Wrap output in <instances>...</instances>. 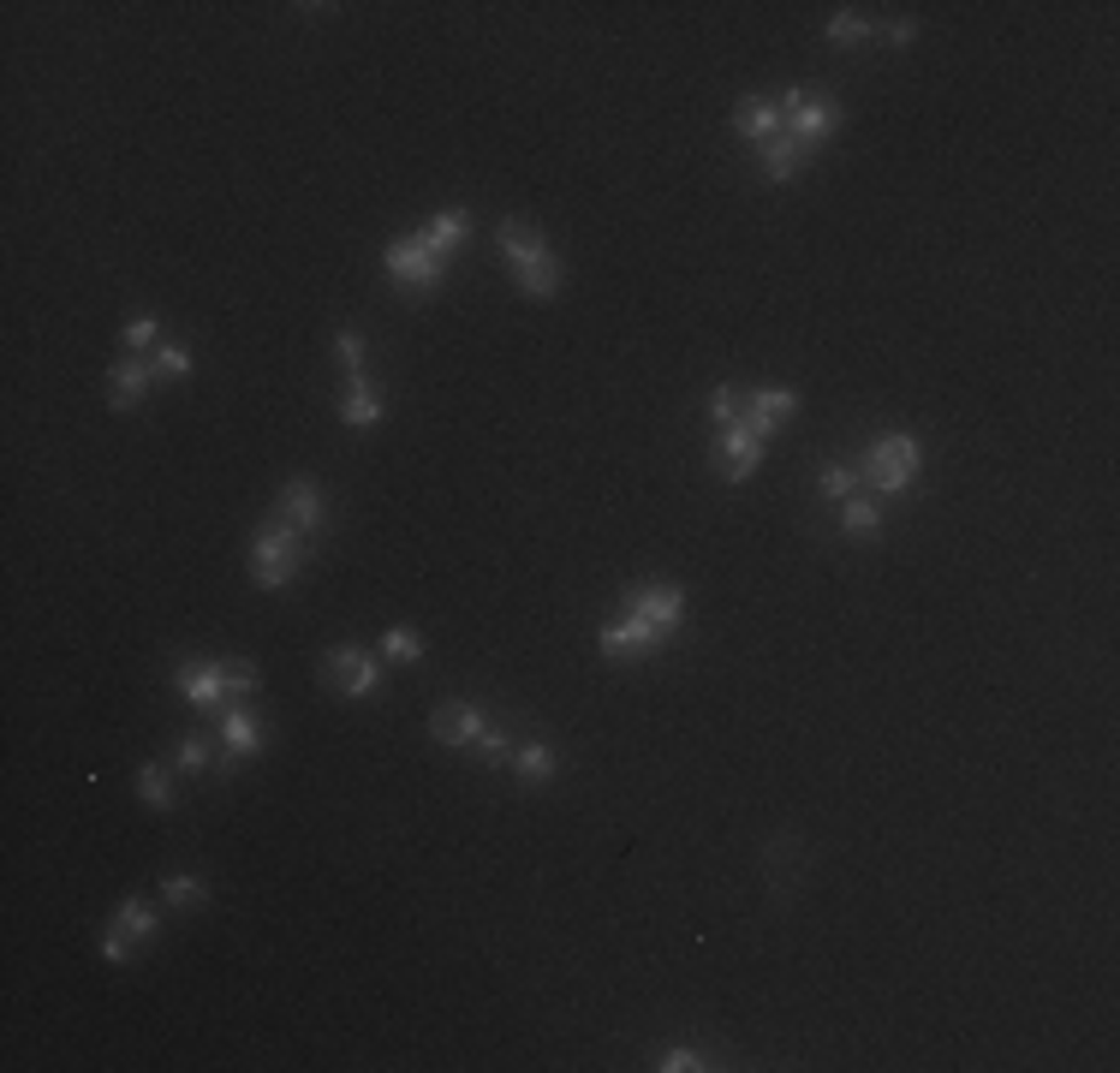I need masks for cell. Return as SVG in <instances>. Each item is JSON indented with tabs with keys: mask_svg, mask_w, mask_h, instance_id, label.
I'll return each mask as SVG.
<instances>
[{
	"mask_svg": "<svg viewBox=\"0 0 1120 1073\" xmlns=\"http://www.w3.org/2000/svg\"><path fill=\"white\" fill-rule=\"evenodd\" d=\"M912 477H918V442L906 430L877 435L870 454H865V466H858V483H870V489H882V495H906V489H912Z\"/></svg>",
	"mask_w": 1120,
	"mask_h": 1073,
	"instance_id": "cell-1",
	"label": "cell"
},
{
	"mask_svg": "<svg viewBox=\"0 0 1120 1073\" xmlns=\"http://www.w3.org/2000/svg\"><path fill=\"white\" fill-rule=\"evenodd\" d=\"M299 561H304V537L287 525V519H268V525L256 531V544H251L256 585H263V591H287L292 573H299Z\"/></svg>",
	"mask_w": 1120,
	"mask_h": 1073,
	"instance_id": "cell-2",
	"label": "cell"
},
{
	"mask_svg": "<svg viewBox=\"0 0 1120 1073\" xmlns=\"http://www.w3.org/2000/svg\"><path fill=\"white\" fill-rule=\"evenodd\" d=\"M841 126V102L829 96V90H787L781 96V132L793 138V144H805V149H817L822 138Z\"/></svg>",
	"mask_w": 1120,
	"mask_h": 1073,
	"instance_id": "cell-3",
	"label": "cell"
},
{
	"mask_svg": "<svg viewBox=\"0 0 1120 1073\" xmlns=\"http://www.w3.org/2000/svg\"><path fill=\"white\" fill-rule=\"evenodd\" d=\"M382 263H387V275H394L399 287H411V292H435V287H442L447 257H435L423 233H406V239H394V245L382 251Z\"/></svg>",
	"mask_w": 1120,
	"mask_h": 1073,
	"instance_id": "cell-4",
	"label": "cell"
},
{
	"mask_svg": "<svg viewBox=\"0 0 1120 1073\" xmlns=\"http://www.w3.org/2000/svg\"><path fill=\"white\" fill-rule=\"evenodd\" d=\"M763 447H769V442H763V435L739 418V423H727V430H722V442H715L710 454H715V471H722L727 483H746L751 471L763 466Z\"/></svg>",
	"mask_w": 1120,
	"mask_h": 1073,
	"instance_id": "cell-5",
	"label": "cell"
},
{
	"mask_svg": "<svg viewBox=\"0 0 1120 1073\" xmlns=\"http://www.w3.org/2000/svg\"><path fill=\"white\" fill-rule=\"evenodd\" d=\"M328 680H334L346 698H375L382 692V668H375L370 651H358V644H340V651H328Z\"/></svg>",
	"mask_w": 1120,
	"mask_h": 1073,
	"instance_id": "cell-6",
	"label": "cell"
},
{
	"mask_svg": "<svg viewBox=\"0 0 1120 1073\" xmlns=\"http://www.w3.org/2000/svg\"><path fill=\"white\" fill-rule=\"evenodd\" d=\"M627 615H638L644 627H656L668 639V632L680 627V615H686V591H680V585H668V579L638 585V591L627 597Z\"/></svg>",
	"mask_w": 1120,
	"mask_h": 1073,
	"instance_id": "cell-7",
	"label": "cell"
},
{
	"mask_svg": "<svg viewBox=\"0 0 1120 1073\" xmlns=\"http://www.w3.org/2000/svg\"><path fill=\"white\" fill-rule=\"evenodd\" d=\"M596 644H603V656H615V663H638V656L662 651L668 639L656 627H644L638 615H620V620H608V627H603V639H596Z\"/></svg>",
	"mask_w": 1120,
	"mask_h": 1073,
	"instance_id": "cell-8",
	"label": "cell"
},
{
	"mask_svg": "<svg viewBox=\"0 0 1120 1073\" xmlns=\"http://www.w3.org/2000/svg\"><path fill=\"white\" fill-rule=\"evenodd\" d=\"M280 519H287L299 537H316V531L328 525V507H322V489H316L311 477H287V489H280Z\"/></svg>",
	"mask_w": 1120,
	"mask_h": 1073,
	"instance_id": "cell-9",
	"label": "cell"
},
{
	"mask_svg": "<svg viewBox=\"0 0 1120 1073\" xmlns=\"http://www.w3.org/2000/svg\"><path fill=\"white\" fill-rule=\"evenodd\" d=\"M793 411H799V394H793V388H751V394H746V411H739V418H746L751 430L769 442V435L781 430Z\"/></svg>",
	"mask_w": 1120,
	"mask_h": 1073,
	"instance_id": "cell-10",
	"label": "cell"
},
{
	"mask_svg": "<svg viewBox=\"0 0 1120 1073\" xmlns=\"http://www.w3.org/2000/svg\"><path fill=\"white\" fill-rule=\"evenodd\" d=\"M180 692L203 710H227V663H180Z\"/></svg>",
	"mask_w": 1120,
	"mask_h": 1073,
	"instance_id": "cell-11",
	"label": "cell"
},
{
	"mask_svg": "<svg viewBox=\"0 0 1120 1073\" xmlns=\"http://www.w3.org/2000/svg\"><path fill=\"white\" fill-rule=\"evenodd\" d=\"M483 710L477 704H442V710L430 716V734L442 740V746H477V734H483Z\"/></svg>",
	"mask_w": 1120,
	"mask_h": 1073,
	"instance_id": "cell-12",
	"label": "cell"
},
{
	"mask_svg": "<svg viewBox=\"0 0 1120 1073\" xmlns=\"http://www.w3.org/2000/svg\"><path fill=\"white\" fill-rule=\"evenodd\" d=\"M149 382H156V364H144V358H132V352H126L120 364H114V376H108V388H114V411H132L137 400L149 394Z\"/></svg>",
	"mask_w": 1120,
	"mask_h": 1073,
	"instance_id": "cell-13",
	"label": "cell"
},
{
	"mask_svg": "<svg viewBox=\"0 0 1120 1073\" xmlns=\"http://www.w3.org/2000/svg\"><path fill=\"white\" fill-rule=\"evenodd\" d=\"M221 746H227V758H256L263 751V722L239 704H227L221 710Z\"/></svg>",
	"mask_w": 1120,
	"mask_h": 1073,
	"instance_id": "cell-14",
	"label": "cell"
},
{
	"mask_svg": "<svg viewBox=\"0 0 1120 1073\" xmlns=\"http://www.w3.org/2000/svg\"><path fill=\"white\" fill-rule=\"evenodd\" d=\"M734 126H739V138H757V144H769V138H781V102L746 96L734 108Z\"/></svg>",
	"mask_w": 1120,
	"mask_h": 1073,
	"instance_id": "cell-15",
	"label": "cell"
},
{
	"mask_svg": "<svg viewBox=\"0 0 1120 1073\" xmlns=\"http://www.w3.org/2000/svg\"><path fill=\"white\" fill-rule=\"evenodd\" d=\"M501 257H506V269H530L537 257H549V245H542V233L537 227H525V221H506L501 227Z\"/></svg>",
	"mask_w": 1120,
	"mask_h": 1073,
	"instance_id": "cell-16",
	"label": "cell"
},
{
	"mask_svg": "<svg viewBox=\"0 0 1120 1073\" xmlns=\"http://www.w3.org/2000/svg\"><path fill=\"white\" fill-rule=\"evenodd\" d=\"M340 418H346L352 430H370V423L382 418V388H375L370 376H358V382L346 388V400H340Z\"/></svg>",
	"mask_w": 1120,
	"mask_h": 1073,
	"instance_id": "cell-17",
	"label": "cell"
},
{
	"mask_svg": "<svg viewBox=\"0 0 1120 1073\" xmlns=\"http://www.w3.org/2000/svg\"><path fill=\"white\" fill-rule=\"evenodd\" d=\"M811 161V149L805 144H793V138H769V144H763V173H769V180H793L799 168H805Z\"/></svg>",
	"mask_w": 1120,
	"mask_h": 1073,
	"instance_id": "cell-18",
	"label": "cell"
},
{
	"mask_svg": "<svg viewBox=\"0 0 1120 1073\" xmlns=\"http://www.w3.org/2000/svg\"><path fill=\"white\" fill-rule=\"evenodd\" d=\"M465 233H471V221L459 215V209H447V215H435V221H430V233H423V239H430V251H435V257H453L459 245H465Z\"/></svg>",
	"mask_w": 1120,
	"mask_h": 1073,
	"instance_id": "cell-19",
	"label": "cell"
},
{
	"mask_svg": "<svg viewBox=\"0 0 1120 1073\" xmlns=\"http://www.w3.org/2000/svg\"><path fill=\"white\" fill-rule=\"evenodd\" d=\"M841 531H846V537H877V531H882V507L865 501V495L841 501Z\"/></svg>",
	"mask_w": 1120,
	"mask_h": 1073,
	"instance_id": "cell-20",
	"label": "cell"
},
{
	"mask_svg": "<svg viewBox=\"0 0 1120 1073\" xmlns=\"http://www.w3.org/2000/svg\"><path fill=\"white\" fill-rule=\"evenodd\" d=\"M518 287H525V299H549V292H561V263H554V257H537L530 269H518Z\"/></svg>",
	"mask_w": 1120,
	"mask_h": 1073,
	"instance_id": "cell-21",
	"label": "cell"
},
{
	"mask_svg": "<svg viewBox=\"0 0 1120 1073\" xmlns=\"http://www.w3.org/2000/svg\"><path fill=\"white\" fill-rule=\"evenodd\" d=\"M114 930H126L132 942L156 937V906H149V901H120V913H114Z\"/></svg>",
	"mask_w": 1120,
	"mask_h": 1073,
	"instance_id": "cell-22",
	"label": "cell"
},
{
	"mask_svg": "<svg viewBox=\"0 0 1120 1073\" xmlns=\"http://www.w3.org/2000/svg\"><path fill=\"white\" fill-rule=\"evenodd\" d=\"M554 763H561V758H554V746H542V740H537V746H525L513 758V770H518V782L537 787V782H549V775H554Z\"/></svg>",
	"mask_w": 1120,
	"mask_h": 1073,
	"instance_id": "cell-23",
	"label": "cell"
},
{
	"mask_svg": "<svg viewBox=\"0 0 1120 1073\" xmlns=\"http://www.w3.org/2000/svg\"><path fill=\"white\" fill-rule=\"evenodd\" d=\"M161 901H168V906H180V913H197V906L209 901V889H203L197 877H185V871H180V877H168V882H161Z\"/></svg>",
	"mask_w": 1120,
	"mask_h": 1073,
	"instance_id": "cell-24",
	"label": "cell"
},
{
	"mask_svg": "<svg viewBox=\"0 0 1120 1073\" xmlns=\"http://www.w3.org/2000/svg\"><path fill=\"white\" fill-rule=\"evenodd\" d=\"M192 376V352L180 346V340H161L156 346V382H185Z\"/></svg>",
	"mask_w": 1120,
	"mask_h": 1073,
	"instance_id": "cell-25",
	"label": "cell"
},
{
	"mask_svg": "<svg viewBox=\"0 0 1120 1073\" xmlns=\"http://www.w3.org/2000/svg\"><path fill=\"white\" fill-rule=\"evenodd\" d=\"M137 794H144V806L168 811V806H173V787H168V770H161V763H144V770H137Z\"/></svg>",
	"mask_w": 1120,
	"mask_h": 1073,
	"instance_id": "cell-26",
	"label": "cell"
},
{
	"mask_svg": "<svg viewBox=\"0 0 1120 1073\" xmlns=\"http://www.w3.org/2000/svg\"><path fill=\"white\" fill-rule=\"evenodd\" d=\"M334 358L346 364V376H352V382L364 376V358H370V346H364V335H358V328H340V335H334Z\"/></svg>",
	"mask_w": 1120,
	"mask_h": 1073,
	"instance_id": "cell-27",
	"label": "cell"
},
{
	"mask_svg": "<svg viewBox=\"0 0 1120 1073\" xmlns=\"http://www.w3.org/2000/svg\"><path fill=\"white\" fill-rule=\"evenodd\" d=\"M382 656H387V663H418V656H423V639L411 627H387L382 632Z\"/></svg>",
	"mask_w": 1120,
	"mask_h": 1073,
	"instance_id": "cell-28",
	"label": "cell"
},
{
	"mask_svg": "<svg viewBox=\"0 0 1120 1073\" xmlns=\"http://www.w3.org/2000/svg\"><path fill=\"white\" fill-rule=\"evenodd\" d=\"M817 489L829 495V501H853V495H858V466H829L817 477Z\"/></svg>",
	"mask_w": 1120,
	"mask_h": 1073,
	"instance_id": "cell-29",
	"label": "cell"
},
{
	"mask_svg": "<svg viewBox=\"0 0 1120 1073\" xmlns=\"http://www.w3.org/2000/svg\"><path fill=\"white\" fill-rule=\"evenodd\" d=\"M739 411H746V388L722 382V388H715V400H710V418L727 430V423H739Z\"/></svg>",
	"mask_w": 1120,
	"mask_h": 1073,
	"instance_id": "cell-30",
	"label": "cell"
},
{
	"mask_svg": "<svg viewBox=\"0 0 1120 1073\" xmlns=\"http://www.w3.org/2000/svg\"><path fill=\"white\" fill-rule=\"evenodd\" d=\"M870 37V18L865 13H834L829 18V42L834 49H846V42H865Z\"/></svg>",
	"mask_w": 1120,
	"mask_h": 1073,
	"instance_id": "cell-31",
	"label": "cell"
},
{
	"mask_svg": "<svg viewBox=\"0 0 1120 1073\" xmlns=\"http://www.w3.org/2000/svg\"><path fill=\"white\" fill-rule=\"evenodd\" d=\"M156 340H161V328L149 323V316H137V323H126V328H120V346L132 352V358H144V352L156 346Z\"/></svg>",
	"mask_w": 1120,
	"mask_h": 1073,
	"instance_id": "cell-32",
	"label": "cell"
},
{
	"mask_svg": "<svg viewBox=\"0 0 1120 1073\" xmlns=\"http://www.w3.org/2000/svg\"><path fill=\"white\" fill-rule=\"evenodd\" d=\"M477 751H483V763H513V740H506L501 728H483V734H477Z\"/></svg>",
	"mask_w": 1120,
	"mask_h": 1073,
	"instance_id": "cell-33",
	"label": "cell"
},
{
	"mask_svg": "<svg viewBox=\"0 0 1120 1073\" xmlns=\"http://www.w3.org/2000/svg\"><path fill=\"white\" fill-rule=\"evenodd\" d=\"M173 770H209V746L203 740H180V746H173Z\"/></svg>",
	"mask_w": 1120,
	"mask_h": 1073,
	"instance_id": "cell-34",
	"label": "cell"
},
{
	"mask_svg": "<svg viewBox=\"0 0 1120 1073\" xmlns=\"http://www.w3.org/2000/svg\"><path fill=\"white\" fill-rule=\"evenodd\" d=\"M656 1068H662V1073H691V1068H715V1061H703L698 1049H662Z\"/></svg>",
	"mask_w": 1120,
	"mask_h": 1073,
	"instance_id": "cell-35",
	"label": "cell"
},
{
	"mask_svg": "<svg viewBox=\"0 0 1120 1073\" xmlns=\"http://www.w3.org/2000/svg\"><path fill=\"white\" fill-rule=\"evenodd\" d=\"M256 692V663H227V698Z\"/></svg>",
	"mask_w": 1120,
	"mask_h": 1073,
	"instance_id": "cell-36",
	"label": "cell"
},
{
	"mask_svg": "<svg viewBox=\"0 0 1120 1073\" xmlns=\"http://www.w3.org/2000/svg\"><path fill=\"white\" fill-rule=\"evenodd\" d=\"M126 954H132V937H126V930H108V937H102V960H114V966H120Z\"/></svg>",
	"mask_w": 1120,
	"mask_h": 1073,
	"instance_id": "cell-37",
	"label": "cell"
},
{
	"mask_svg": "<svg viewBox=\"0 0 1120 1073\" xmlns=\"http://www.w3.org/2000/svg\"><path fill=\"white\" fill-rule=\"evenodd\" d=\"M912 37H918V25H912V18H900V25H888V42H894V49H906V42H912Z\"/></svg>",
	"mask_w": 1120,
	"mask_h": 1073,
	"instance_id": "cell-38",
	"label": "cell"
}]
</instances>
